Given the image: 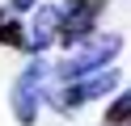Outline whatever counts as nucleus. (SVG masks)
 <instances>
[{
    "label": "nucleus",
    "mask_w": 131,
    "mask_h": 126,
    "mask_svg": "<svg viewBox=\"0 0 131 126\" xmlns=\"http://www.w3.org/2000/svg\"><path fill=\"white\" fill-rule=\"evenodd\" d=\"M118 46H123V38H118V34H97V38H89V42H85V46H80L72 59H63V63L55 67V76H59V80L89 76V72H97L102 63H110V59L118 55Z\"/></svg>",
    "instance_id": "f257e3e1"
},
{
    "label": "nucleus",
    "mask_w": 131,
    "mask_h": 126,
    "mask_svg": "<svg viewBox=\"0 0 131 126\" xmlns=\"http://www.w3.org/2000/svg\"><path fill=\"white\" fill-rule=\"evenodd\" d=\"M97 17H102V0H68L59 8V42L63 46H76L93 34Z\"/></svg>",
    "instance_id": "f03ea898"
},
{
    "label": "nucleus",
    "mask_w": 131,
    "mask_h": 126,
    "mask_svg": "<svg viewBox=\"0 0 131 126\" xmlns=\"http://www.w3.org/2000/svg\"><path fill=\"white\" fill-rule=\"evenodd\" d=\"M42 80H47V63H30L13 84V114L21 126H30L38 118V101H42Z\"/></svg>",
    "instance_id": "7ed1b4c3"
},
{
    "label": "nucleus",
    "mask_w": 131,
    "mask_h": 126,
    "mask_svg": "<svg viewBox=\"0 0 131 126\" xmlns=\"http://www.w3.org/2000/svg\"><path fill=\"white\" fill-rule=\"evenodd\" d=\"M114 84H118V72H89V76H76V80H68V88L55 92V105H59V109H76V105H85V101H93V97H106Z\"/></svg>",
    "instance_id": "20e7f679"
},
{
    "label": "nucleus",
    "mask_w": 131,
    "mask_h": 126,
    "mask_svg": "<svg viewBox=\"0 0 131 126\" xmlns=\"http://www.w3.org/2000/svg\"><path fill=\"white\" fill-rule=\"evenodd\" d=\"M55 38H59V8L47 4V8H38V13H34V30H30L26 46H30V50H42V46H51Z\"/></svg>",
    "instance_id": "39448f33"
},
{
    "label": "nucleus",
    "mask_w": 131,
    "mask_h": 126,
    "mask_svg": "<svg viewBox=\"0 0 131 126\" xmlns=\"http://www.w3.org/2000/svg\"><path fill=\"white\" fill-rule=\"evenodd\" d=\"M102 126H131V88L123 92V97H114V105L106 109Z\"/></svg>",
    "instance_id": "423d86ee"
},
{
    "label": "nucleus",
    "mask_w": 131,
    "mask_h": 126,
    "mask_svg": "<svg viewBox=\"0 0 131 126\" xmlns=\"http://www.w3.org/2000/svg\"><path fill=\"white\" fill-rule=\"evenodd\" d=\"M0 42H4V46H26L21 25H17V21H0Z\"/></svg>",
    "instance_id": "0eeeda50"
},
{
    "label": "nucleus",
    "mask_w": 131,
    "mask_h": 126,
    "mask_svg": "<svg viewBox=\"0 0 131 126\" xmlns=\"http://www.w3.org/2000/svg\"><path fill=\"white\" fill-rule=\"evenodd\" d=\"M30 4H34V0H13V8H17V13H21V8H30Z\"/></svg>",
    "instance_id": "6e6552de"
}]
</instances>
